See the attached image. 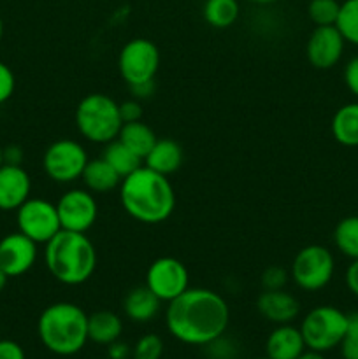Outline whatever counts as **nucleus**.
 <instances>
[{"label":"nucleus","mask_w":358,"mask_h":359,"mask_svg":"<svg viewBox=\"0 0 358 359\" xmlns=\"http://www.w3.org/2000/svg\"><path fill=\"white\" fill-rule=\"evenodd\" d=\"M332 137L344 147H358V102L340 105L330 123Z\"/></svg>","instance_id":"nucleus-22"},{"label":"nucleus","mask_w":358,"mask_h":359,"mask_svg":"<svg viewBox=\"0 0 358 359\" xmlns=\"http://www.w3.org/2000/svg\"><path fill=\"white\" fill-rule=\"evenodd\" d=\"M343 359H358V311L347 314V330L340 342Z\"/></svg>","instance_id":"nucleus-30"},{"label":"nucleus","mask_w":358,"mask_h":359,"mask_svg":"<svg viewBox=\"0 0 358 359\" xmlns=\"http://www.w3.org/2000/svg\"><path fill=\"white\" fill-rule=\"evenodd\" d=\"M119 116H121L123 123H132L142 119V105L140 100L132 98V100H125L119 104Z\"/></svg>","instance_id":"nucleus-34"},{"label":"nucleus","mask_w":358,"mask_h":359,"mask_svg":"<svg viewBox=\"0 0 358 359\" xmlns=\"http://www.w3.org/2000/svg\"><path fill=\"white\" fill-rule=\"evenodd\" d=\"M256 311L272 325H290L300 314V304L284 290H263L256 298Z\"/></svg>","instance_id":"nucleus-16"},{"label":"nucleus","mask_w":358,"mask_h":359,"mask_svg":"<svg viewBox=\"0 0 358 359\" xmlns=\"http://www.w3.org/2000/svg\"><path fill=\"white\" fill-rule=\"evenodd\" d=\"M118 139L125 144L128 149H132L133 153L139 158L146 156L151 151V147L157 142V135H154L153 128L150 125L139 119V121L132 123H123L121 130H119Z\"/></svg>","instance_id":"nucleus-23"},{"label":"nucleus","mask_w":358,"mask_h":359,"mask_svg":"<svg viewBox=\"0 0 358 359\" xmlns=\"http://www.w3.org/2000/svg\"><path fill=\"white\" fill-rule=\"evenodd\" d=\"M14 88H16V77H14L13 70L9 65L0 62V105L6 104L13 97Z\"/></svg>","instance_id":"nucleus-32"},{"label":"nucleus","mask_w":358,"mask_h":359,"mask_svg":"<svg viewBox=\"0 0 358 359\" xmlns=\"http://www.w3.org/2000/svg\"><path fill=\"white\" fill-rule=\"evenodd\" d=\"M9 279H11V277L7 276V273L4 272L2 269H0V291L6 290V286H7V283H9Z\"/></svg>","instance_id":"nucleus-41"},{"label":"nucleus","mask_w":358,"mask_h":359,"mask_svg":"<svg viewBox=\"0 0 358 359\" xmlns=\"http://www.w3.org/2000/svg\"><path fill=\"white\" fill-rule=\"evenodd\" d=\"M340 2L337 0H311L307 4V16L316 27H332L339 16Z\"/></svg>","instance_id":"nucleus-28"},{"label":"nucleus","mask_w":358,"mask_h":359,"mask_svg":"<svg viewBox=\"0 0 358 359\" xmlns=\"http://www.w3.org/2000/svg\"><path fill=\"white\" fill-rule=\"evenodd\" d=\"M44 245L46 269L60 284L81 286L93 277L97 249L86 233L60 230Z\"/></svg>","instance_id":"nucleus-3"},{"label":"nucleus","mask_w":358,"mask_h":359,"mask_svg":"<svg viewBox=\"0 0 358 359\" xmlns=\"http://www.w3.org/2000/svg\"><path fill=\"white\" fill-rule=\"evenodd\" d=\"M88 160L83 144L74 139H58L44 151L42 168L53 182L70 184L81 179Z\"/></svg>","instance_id":"nucleus-8"},{"label":"nucleus","mask_w":358,"mask_h":359,"mask_svg":"<svg viewBox=\"0 0 358 359\" xmlns=\"http://www.w3.org/2000/svg\"><path fill=\"white\" fill-rule=\"evenodd\" d=\"M343 77L344 84H346V88L350 90V93L358 98V55L347 60V63L344 65Z\"/></svg>","instance_id":"nucleus-33"},{"label":"nucleus","mask_w":358,"mask_h":359,"mask_svg":"<svg viewBox=\"0 0 358 359\" xmlns=\"http://www.w3.org/2000/svg\"><path fill=\"white\" fill-rule=\"evenodd\" d=\"M336 27L344 37L346 44L358 48V0H344V2H340Z\"/></svg>","instance_id":"nucleus-27"},{"label":"nucleus","mask_w":358,"mask_h":359,"mask_svg":"<svg viewBox=\"0 0 358 359\" xmlns=\"http://www.w3.org/2000/svg\"><path fill=\"white\" fill-rule=\"evenodd\" d=\"M164 340L157 333H146L135 342L132 349V359H161Z\"/></svg>","instance_id":"nucleus-29"},{"label":"nucleus","mask_w":358,"mask_h":359,"mask_svg":"<svg viewBox=\"0 0 358 359\" xmlns=\"http://www.w3.org/2000/svg\"><path fill=\"white\" fill-rule=\"evenodd\" d=\"M297 359H325V356H323L321 353H316V351L305 349Z\"/></svg>","instance_id":"nucleus-40"},{"label":"nucleus","mask_w":358,"mask_h":359,"mask_svg":"<svg viewBox=\"0 0 358 359\" xmlns=\"http://www.w3.org/2000/svg\"><path fill=\"white\" fill-rule=\"evenodd\" d=\"M32 193V179L21 165L0 167V210H18Z\"/></svg>","instance_id":"nucleus-15"},{"label":"nucleus","mask_w":358,"mask_h":359,"mask_svg":"<svg viewBox=\"0 0 358 359\" xmlns=\"http://www.w3.org/2000/svg\"><path fill=\"white\" fill-rule=\"evenodd\" d=\"M253 359H269V358H253Z\"/></svg>","instance_id":"nucleus-45"},{"label":"nucleus","mask_w":358,"mask_h":359,"mask_svg":"<svg viewBox=\"0 0 358 359\" xmlns=\"http://www.w3.org/2000/svg\"><path fill=\"white\" fill-rule=\"evenodd\" d=\"M102 158L118 172L121 179L130 175L132 172H135L139 167H142V158L137 156V154L133 153L132 149H128L119 139H114L109 144H105Z\"/></svg>","instance_id":"nucleus-24"},{"label":"nucleus","mask_w":358,"mask_h":359,"mask_svg":"<svg viewBox=\"0 0 358 359\" xmlns=\"http://www.w3.org/2000/svg\"><path fill=\"white\" fill-rule=\"evenodd\" d=\"M119 202L132 219L144 224H160L175 209V193L167 175L139 167L121 179Z\"/></svg>","instance_id":"nucleus-2"},{"label":"nucleus","mask_w":358,"mask_h":359,"mask_svg":"<svg viewBox=\"0 0 358 359\" xmlns=\"http://www.w3.org/2000/svg\"><path fill=\"white\" fill-rule=\"evenodd\" d=\"M298 328L305 347L323 354L340 346L347 330V314L333 305H319L304 316Z\"/></svg>","instance_id":"nucleus-6"},{"label":"nucleus","mask_w":358,"mask_h":359,"mask_svg":"<svg viewBox=\"0 0 358 359\" xmlns=\"http://www.w3.org/2000/svg\"><path fill=\"white\" fill-rule=\"evenodd\" d=\"M144 284L161 302L168 304L190 287L188 269L174 256H161L147 266Z\"/></svg>","instance_id":"nucleus-11"},{"label":"nucleus","mask_w":358,"mask_h":359,"mask_svg":"<svg viewBox=\"0 0 358 359\" xmlns=\"http://www.w3.org/2000/svg\"><path fill=\"white\" fill-rule=\"evenodd\" d=\"M2 37H4V21L2 18H0V41H2Z\"/></svg>","instance_id":"nucleus-43"},{"label":"nucleus","mask_w":358,"mask_h":359,"mask_svg":"<svg viewBox=\"0 0 358 359\" xmlns=\"http://www.w3.org/2000/svg\"><path fill=\"white\" fill-rule=\"evenodd\" d=\"M130 91H132V95L137 98V100L150 98L154 91V81H147V83H140V84H135V86H130Z\"/></svg>","instance_id":"nucleus-38"},{"label":"nucleus","mask_w":358,"mask_h":359,"mask_svg":"<svg viewBox=\"0 0 358 359\" xmlns=\"http://www.w3.org/2000/svg\"><path fill=\"white\" fill-rule=\"evenodd\" d=\"M161 300L144 284L135 286L123 298V312L132 323H150L158 316Z\"/></svg>","instance_id":"nucleus-18"},{"label":"nucleus","mask_w":358,"mask_h":359,"mask_svg":"<svg viewBox=\"0 0 358 359\" xmlns=\"http://www.w3.org/2000/svg\"><path fill=\"white\" fill-rule=\"evenodd\" d=\"M81 179L84 182V188L93 193V195H104V193L114 191L121 184V177H119L118 172L102 156L95 158V160H88Z\"/></svg>","instance_id":"nucleus-20"},{"label":"nucleus","mask_w":358,"mask_h":359,"mask_svg":"<svg viewBox=\"0 0 358 359\" xmlns=\"http://www.w3.org/2000/svg\"><path fill=\"white\" fill-rule=\"evenodd\" d=\"M158 69H160V51L150 39H132L119 51V76L128 86L154 81Z\"/></svg>","instance_id":"nucleus-9"},{"label":"nucleus","mask_w":358,"mask_h":359,"mask_svg":"<svg viewBox=\"0 0 358 359\" xmlns=\"http://www.w3.org/2000/svg\"><path fill=\"white\" fill-rule=\"evenodd\" d=\"M290 273L283 269V266H269L263 270L260 283H262L263 290H284Z\"/></svg>","instance_id":"nucleus-31"},{"label":"nucleus","mask_w":358,"mask_h":359,"mask_svg":"<svg viewBox=\"0 0 358 359\" xmlns=\"http://www.w3.org/2000/svg\"><path fill=\"white\" fill-rule=\"evenodd\" d=\"M107 347H109V358L111 359H126L128 356H132V351L128 349V346H126V344H121L119 340Z\"/></svg>","instance_id":"nucleus-39"},{"label":"nucleus","mask_w":358,"mask_h":359,"mask_svg":"<svg viewBox=\"0 0 358 359\" xmlns=\"http://www.w3.org/2000/svg\"><path fill=\"white\" fill-rule=\"evenodd\" d=\"M337 251L350 259H358V216L343 217L333 228Z\"/></svg>","instance_id":"nucleus-26"},{"label":"nucleus","mask_w":358,"mask_h":359,"mask_svg":"<svg viewBox=\"0 0 358 359\" xmlns=\"http://www.w3.org/2000/svg\"><path fill=\"white\" fill-rule=\"evenodd\" d=\"M62 230L86 233L98 217V203L86 188H72L56 202Z\"/></svg>","instance_id":"nucleus-12"},{"label":"nucleus","mask_w":358,"mask_h":359,"mask_svg":"<svg viewBox=\"0 0 358 359\" xmlns=\"http://www.w3.org/2000/svg\"><path fill=\"white\" fill-rule=\"evenodd\" d=\"M23 149L20 146H7L4 147V163L6 165H21L23 163Z\"/></svg>","instance_id":"nucleus-37"},{"label":"nucleus","mask_w":358,"mask_h":359,"mask_svg":"<svg viewBox=\"0 0 358 359\" xmlns=\"http://www.w3.org/2000/svg\"><path fill=\"white\" fill-rule=\"evenodd\" d=\"M144 167L158 172L161 175H171L183 165V149L175 140L158 139L150 153L142 160Z\"/></svg>","instance_id":"nucleus-19"},{"label":"nucleus","mask_w":358,"mask_h":359,"mask_svg":"<svg viewBox=\"0 0 358 359\" xmlns=\"http://www.w3.org/2000/svg\"><path fill=\"white\" fill-rule=\"evenodd\" d=\"M336 273V259L325 245L311 244L302 248L291 262L290 277L295 286L307 293L321 291Z\"/></svg>","instance_id":"nucleus-7"},{"label":"nucleus","mask_w":358,"mask_h":359,"mask_svg":"<svg viewBox=\"0 0 358 359\" xmlns=\"http://www.w3.org/2000/svg\"><path fill=\"white\" fill-rule=\"evenodd\" d=\"M0 359H27L23 347L14 340L0 339Z\"/></svg>","instance_id":"nucleus-35"},{"label":"nucleus","mask_w":358,"mask_h":359,"mask_svg":"<svg viewBox=\"0 0 358 359\" xmlns=\"http://www.w3.org/2000/svg\"><path fill=\"white\" fill-rule=\"evenodd\" d=\"M37 244L21 231L0 238V269L9 277L25 276L37 262Z\"/></svg>","instance_id":"nucleus-14"},{"label":"nucleus","mask_w":358,"mask_h":359,"mask_svg":"<svg viewBox=\"0 0 358 359\" xmlns=\"http://www.w3.org/2000/svg\"><path fill=\"white\" fill-rule=\"evenodd\" d=\"M77 132L93 144H109L118 139L123 119L119 116V104L105 93H90L76 107L74 114Z\"/></svg>","instance_id":"nucleus-5"},{"label":"nucleus","mask_w":358,"mask_h":359,"mask_svg":"<svg viewBox=\"0 0 358 359\" xmlns=\"http://www.w3.org/2000/svg\"><path fill=\"white\" fill-rule=\"evenodd\" d=\"M230 323V309L220 293L207 287H188L168 302L165 325L168 333L186 346L206 347L225 335Z\"/></svg>","instance_id":"nucleus-1"},{"label":"nucleus","mask_w":358,"mask_h":359,"mask_svg":"<svg viewBox=\"0 0 358 359\" xmlns=\"http://www.w3.org/2000/svg\"><path fill=\"white\" fill-rule=\"evenodd\" d=\"M123 333V321L116 312L97 311L88 316V340L98 346L118 342Z\"/></svg>","instance_id":"nucleus-21"},{"label":"nucleus","mask_w":358,"mask_h":359,"mask_svg":"<svg viewBox=\"0 0 358 359\" xmlns=\"http://www.w3.org/2000/svg\"><path fill=\"white\" fill-rule=\"evenodd\" d=\"M237 0H204L202 16L213 28H230L239 20Z\"/></svg>","instance_id":"nucleus-25"},{"label":"nucleus","mask_w":358,"mask_h":359,"mask_svg":"<svg viewBox=\"0 0 358 359\" xmlns=\"http://www.w3.org/2000/svg\"><path fill=\"white\" fill-rule=\"evenodd\" d=\"M4 165V147H0V167Z\"/></svg>","instance_id":"nucleus-44"},{"label":"nucleus","mask_w":358,"mask_h":359,"mask_svg":"<svg viewBox=\"0 0 358 359\" xmlns=\"http://www.w3.org/2000/svg\"><path fill=\"white\" fill-rule=\"evenodd\" d=\"M37 335L42 346L56 356H74L88 340V314L76 304L56 302L41 312Z\"/></svg>","instance_id":"nucleus-4"},{"label":"nucleus","mask_w":358,"mask_h":359,"mask_svg":"<svg viewBox=\"0 0 358 359\" xmlns=\"http://www.w3.org/2000/svg\"><path fill=\"white\" fill-rule=\"evenodd\" d=\"M253 4H260V6H267V4H274V2H279V0H249Z\"/></svg>","instance_id":"nucleus-42"},{"label":"nucleus","mask_w":358,"mask_h":359,"mask_svg":"<svg viewBox=\"0 0 358 359\" xmlns=\"http://www.w3.org/2000/svg\"><path fill=\"white\" fill-rule=\"evenodd\" d=\"M307 349L300 328L290 325H277L269 333L265 342V354L269 359H297Z\"/></svg>","instance_id":"nucleus-17"},{"label":"nucleus","mask_w":358,"mask_h":359,"mask_svg":"<svg viewBox=\"0 0 358 359\" xmlns=\"http://www.w3.org/2000/svg\"><path fill=\"white\" fill-rule=\"evenodd\" d=\"M16 223L18 231L35 244H48L62 230L56 203L46 198H28L16 210Z\"/></svg>","instance_id":"nucleus-10"},{"label":"nucleus","mask_w":358,"mask_h":359,"mask_svg":"<svg viewBox=\"0 0 358 359\" xmlns=\"http://www.w3.org/2000/svg\"><path fill=\"white\" fill-rule=\"evenodd\" d=\"M344 283H346L347 291L358 298V259H351V263L347 265L346 273H344Z\"/></svg>","instance_id":"nucleus-36"},{"label":"nucleus","mask_w":358,"mask_h":359,"mask_svg":"<svg viewBox=\"0 0 358 359\" xmlns=\"http://www.w3.org/2000/svg\"><path fill=\"white\" fill-rule=\"evenodd\" d=\"M344 48H346V41L336 25L314 27L305 42V58L314 69L330 70L340 62Z\"/></svg>","instance_id":"nucleus-13"}]
</instances>
